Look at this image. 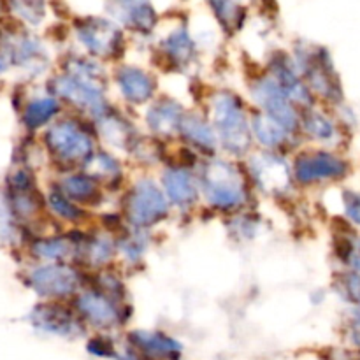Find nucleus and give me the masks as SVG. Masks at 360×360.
<instances>
[{
    "mask_svg": "<svg viewBox=\"0 0 360 360\" xmlns=\"http://www.w3.org/2000/svg\"><path fill=\"white\" fill-rule=\"evenodd\" d=\"M299 65L302 67L304 77H308L309 86L326 98H340V84L334 76L333 65L326 53H304L299 56Z\"/></svg>",
    "mask_w": 360,
    "mask_h": 360,
    "instance_id": "obj_11",
    "label": "nucleus"
},
{
    "mask_svg": "<svg viewBox=\"0 0 360 360\" xmlns=\"http://www.w3.org/2000/svg\"><path fill=\"white\" fill-rule=\"evenodd\" d=\"M181 116V105L178 102L172 98H162L148 109L146 122L153 132L171 134L172 130H178Z\"/></svg>",
    "mask_w": 360,
    "mask_h": 360,
    "instance_id": "obj_20",
    "label": "nucleus"
},
{
    "mask_svg": "<svg viewBox=\"0 0 360 360\" xmlns=\"http://www.w3.org/2000/svg\"><path fill=\"white\" fill-rule=\"evenodd\" d=\"M345 211H347L348 218L355 224L360 225V193L357 192H345L343 195Z\"/></svg>",
    "mask_w": 360,
    "mask_h": 360,
    "instance_id": "obj_35",
    "label": "nucleus"
},
{
    "mask_svg": "<svg viewBox=\"0 0 360 360\" xmlns=\"http://www.w3.org/2000/svg\"><path fill=\"white\" fill-rule=\"evenodd\" d=\"M250 172L260 190L271 195H280L290 186V169L287 162L274 153L253 155L250 160Z\"/></svg>",
    "mask_w": 360,
    "mask_h": 360,
    "instance_id": "obj_9",
    "label": "nucleus"
},
{
    "mask_svg": "<svg viewBox=\"0 0 360 360\" xmlns=\"http://www.w3.org/2000/svg\"><path fill=\"white\" fill-rule=\"evenodd\" d=\"M88 260H90L91 266H102V264L108 262L112 255V245L109 239L105 238H97L86 246Z\"/></svg>",
    "mask_w": 360,
    "mask_h": 360,
    "instance_id": "obj_31",
    "label": "nucleus"
},
{
    "mask_svg": "<svg viewBox=\"0 0 360 360\" xmlns=\"http://www.w3.org/2000/svg\"><path fill=\"white\" fill-rule=\"evenodd\" d=\"M343 295L354 304L360 306V274H347L341 280Z\"/></svg>",
    "mask_w": 360,
    "mask_h": 360,
    "instance_id": "obj_34",
    "label": "nucleus"
},
{
    "mask_svg": "<svg viewBox=\"0 0 360 360\" xmlns=\"http://www.w3.org/2000/svg\"><path fill=\"white\" fill-rule=\"evenodd\" d=\"M167 199L164 192L150 179H143L134 186L127 200V214L136 227L155 225L167 217Z\"/></svg>",
    "mask_w": 360,
    "mask_h": 360,
    "instance_id": "obj_5",
    "label": "nucleus"
},
{
    "mask_svg": "<svg viewBox=\"0 0 360 360\" xmlns=\"http://www.w3.org/2000/svg\"><path fill=\"white\" fill-rule=\"evenodd\" d=\"M30 285L42 297H67L74 294L79 285L76 271L62 264H49V266L35 267L30 273Z\"/></svg>",
    "mask_w": 360,
    "mask_h": 360,
    "instance_id": "obj_7",
    "label": "nucleus"
},
{
    "mask_svg": "<svg viewBox=\"0 0 360 360\" xmlns=\"http://www.w3.org/2000/svg\"><path fill=\"white\" fill-rule=\"evenodd\" d=\"M179 134L192 146L204 151H213L217 148V132L204 118L197 115H183L178 125Z\"/></svg>",
    "mask_w": 360,
    "mask_h": 360,
    "instance_id": "obj_19",
    "label": "nucleus"
},
{
    "mask_svg": "<svg viewBox=\"0 0 360 360\" xmlns=\"http://www.w3.org/2000/svg\"><path fill=\"white\" fill-rule=\"evenodd\" d=\"M304 130L316 141H333L336 137V127L327 116L320 112H309L304 118Z\"/></svg>",
    "mask_w": 360,
    "mask_h": 360,
    "instance_id": "obj_27",
    "label": "nucleus"
},
{
    "mask_svg": "<svg viewBox=\"0 0 360 360\" xmlns=\"http://www.w3.org/2000/svg\"><path fill=\"white\" fill-rule=\"evenodd\" d=\"M252 94L257 104L264 109V115L280 123L287 132H294L297 129V112L273 77H264V79L257 81L252 88Z\"/></svg>",
    "mask_w": 360,
    "mask_h": 360,
    "instance_id": "obj_6",
    "label": "nucleus"
},
{
    "mask_svg": "<svg viewBox=\"0 0 360 360\" xmlns=\"http://www.w3.org/2000/svg\"><path fill=\"white\" fill-rule=\"evenodd\" d=\"M88 165H91V172L94 176L91 178H104V179H115L116 176H120V167L118 162L111 157L109 153H97L91 155L88 158Z\"/></svg>",
    "mask_w": 360,
    "mask_h": 360,
    "instance_id": "obj_29",
    "label": "nucleus"
},
{
    "mask_svg": "<svg viewBox=\"0 0 360 360\" xmlns=\"http://www.w3.org/2000/svg\"><path fill=\"white\" fill-rule=\"evenodd\" d=\"M347 172V164L327 151H308L295 158L294 174L299 183H315L322 179L340 178Z\"/></svg>",
    "mask_w": 360,
    "mask_h": 360,
    "instance_id": "obj_10",
    "label": "nucleus"
},
{
    "mask_svg": "<svg viewBox=\"0 0 360 360\" xmlns=\"http://www.w3.org/2000/svg\"><path fill=\"white\" fill-rule=\"evenodd\" d=\"M144 250H146V239L139 232L129 236V238H125V241H122V253L129 260H139L143 257Z\"/></svg>",
    "mask_w": 360,
    "mask_h": 360,
    "instance_id": "obj_32",
    "label": "nucleus"
},
{
    "mask_svg": "<svg viewBox=\"0 0 360 360\" xmlns=\"http://www.w3.org/2000/svg\"><path fill=\"white\" fill-rule=\"evenodd\" d=\"M202 192L207 202L217 210H232L246 200V188L241 176L227 162L214 160L206 165Z\"/></svg>",
    "mask_w": 360,
    "mask_h": 360,
    "instance_id": "obj_2",
    "label": "nucleus"
},
{
    "mask_svg": "<svg viewBox=\"0 0 360 360\" xmlns=\"http://www.w3.org/2000/svg\"><path fill=\"white\" fill-rule=\"evenodd\" d=\"M56 94L74 104L76 108L90 112L94 116L105 115V98L102 91L101 79H91V77L72 76V74H63L58 76L53 83Z\"/></svg>",
    "mask_w": 360,
    "mask_h": 360,
    "instance_id": "obj_4",
    "label": "nucleus"
},
{
    "mask_svg": "<svg viewBox=\"0 0 360 360\" xmlns=\"http://www.w3.org/2000/svg\"><path fill=\"white\" fill-rule=\"evenodd\" d=\"M58 112V102L55 97H37L27 104L23 111V123L27 129L44 127Z\"/></svg>",
    "mask_w": 360,
    "mask_h": 360,
    "instance_id": "obj_22",
    "label": "nucleus"
},
{
    "mask_svg": "<svg viewBox=\"0 0 360 360\" xmlns=\"http://www.w3.org/2000/svg\"><path fill=\"white\" fill-rule=\"evenodd\" d=\"M14 4L25 20L37 23L42 18V0H14Z\"/></svg>",
    "mask_w": 360,
    "mask_h": 360,
    "instance_id": "obj_33",
    "label": "nucleus"
},
{
    "mask_svg": "<svg viewBox=\"0 0 360 360\" xmlns=\"http://www.w3.org/2000/svg\"><path fill=\"white\" fill-rule=\"evenodd\" d=\"M88 352L94 355H97V357H115V347H112V343L109 340H105V338H94V340H90V343H88Z\"/></svg>",
    "mask_w": 360,
    "mask_h": 360,
    "instance_id": "obj_36",
    "label": "nucleus"
},
{
    "mask_svg": "<svg viewBox=\"0 0 360 360\" xmlns=\"http://www.w3.org/2000/svg\"><path fill=\"white\" fill-rule=\"evenodd\" d=\"M116 84L123 98L132 104H144L153 97V77L139 67H120L116 72Z\"/></svg>",
    "mask_w": 360,
    "mask_h": 360,
    "instance_id": "obj_16",
    "label": "nucleus"
},
{
    "mask_svg": "<svg viewBox=\"0 0 360 360\" xmlns=\"http://www.w3.org/2000/svg\"><path fill=\"white\" fill-rule=\"evenodd\" d=\"M352 334H354V341L360 347V319L354 322V329H352Z\"/></svg>",
    "mask_w": 360,
    "mask_h": 360,
    "instance_id": "obj_37",
    "label": "nucleus"
},
{
    "mask_svg": "<svg viewBox=\"0 0 360 360\" xmlns=\"http://www.w3.org/2000/svg\"><path fill=\"white\" fill-rule=\"evenodd\" d=\"M109 9L115 18L134 30L150 32L157 21L150 0H111Z\"/></svg>",
    "mask_w": 360,
    "mask_h": 360,
    "instance_id": "obj_17",
    "label": "nucleus"
},
{
    "mask_svg": "<svg viewBox=\"0 0 360 360\" xmlns=\"http://www.w3.org/2000/svg\"><path fill=\"white\" fill-rule=\"evenodd\" d=\"M250 130H253L255 137L259 139V143L266 148H278L287 141L288 132L280 125L278 122H274L273 118H269L267 115H257L252 118V125Z\"/></svg>",
    "mask_w": 360,
    "mask_h": 360,
    "instance_id": "obj_21",
    "label": "nucleus"
},
{
    "mask_svg": "<svg viewBox=\"0 0 360 360\" xmlns=\"http://www.w3.org/2000/svg\"><path fill=\"white\" fill-rule=\"evenodd\" d=\"M77 311L86 322L98 329H111L118 326L122 313L116 308L115 299L108 297L102 292H84L77 297Z\"/></svg>",
    "mask_w": 360,
    "mask_h": 360,
    "instance_id": "obj_12",
    "label": "nucleus"
},
{
    "mask_svg": "<svg viewBox=\"0 0 360 360\" xmlns=\"http://www.w3.org/2000/svg\"><path fill=\"white\" fill-rule=\"evenodd\" d=\"M164 190L169 200L176 206L186 207L195 202L197 186L192 174L181 167L167 169L164 172Z\"/></svg>",
    "mask_w": 360,
    "mask_h": 360,
    "instance_id": "obj_18",
    "label": "nucleus"
},
{
    "mask_svg": "<svg viewBox=\"0 0 360 360\" xmlns=\"http://www.w3.org/2000/svg\"><path fill=\"white\" fill-rule=\"evenodd\" d=\"M271 72H273V79L276 81V84L287 95L292 104L295 102V104L308 105L311 102L308 86L301 79L297 69H295V65L292 63V60L288 56H276L273 60V63H271Z\"/></svg>",
    "mask_w": 360,
    "mask_h": 360,
    "instance_id": "obj_14",
    "label": "nucleus"
},
{
    "mask_svg": "<svg viewBox=\"0 0 360 360\" xmlns=\"http://www.w3.org/2000/svg\"><path fill=\"white\" fill-rule=\"evenodd\" d=\"M214 132L224 150L232 155L248 153L252 144V130L243 105L234 95L218 94L211 101Z\"/></svg>",
    "mask_w": 360,
    "mask_h": 360,
    "instance_id": "obj_1",
    "label": "nucleus"
},
{
    "mask_svg": "<svg viewBox=\"0 0 360 360\" xmlns=\"http://www.w3.org/2000/svg\"><path fill=\"white\" fill-rule=\"evenodd\" d=\"M32 323L37 327L39 330L48 334H55V336L69 338L77 336L81 333V323L69 309L58 304H44L37 306L32 311Z\"/></svg>",
    "mask_w": 360,
    "mask_h": 360,
    "instance_id": "obj_13",
    "label": "nucleus"
},
{
    "mask_svg": "<svg viewBox=\"0 0 360 360\" xmlns=\"http://www.w3.org/2000/svg\"><path fill=\"white\" fill-rule=\"evenodd\" d=\"M49 206H51V211L55 214H58L60 218L69 221H76L83 217L81 210H77L72 204V200L67 199L62 192H51L48 197Z\"/></svg>",
    "mask_w": 360,
    "mask_h": 360,
    "instance_id": "obj_30",
    "label": "nucleus"
},
{
    "mask_svg": "<svg viewBox=\"0 0 360 360\" xmlns=\"http://www.w3.org/2000/svg\"><path fill=\"white\" fill-rule=\"evenodd\" d=\"M34 253L44 260H62L69 255V243L60 238L39 239L34 245Z\"/></svg>",
    "mask_w": 360,
    "mask_h": 360,
    "instance_id": "obj_28",
    "label": "nucleus"
},
{
    "mask_svg": "<svg viewBox=\"0 0 360 360\" xmlns=\"http://www.w3.org/2000/svg\"><path fill=\"white\" fill-rule=\"evenodd\" d=\"M46 144L49 151L63 164L88 162V158L94 155V143L90 137L77 123L67 120L49 127L46 134Z\"/></svg>",
    "mask_w": 360,
    "mask_h": 360,
    "instance_id": "obj_3",
    "label": "nucleus"
},
{
    "mask_svg": "<svg viewBox=\"0 0 360 360\" xmlns=\"http://www.w3.org/2000/svg\"><path fill=\"white\" fill-rule=\"evenodd\" d=\"M101 134L108 143H111L115 148H125L129 150L134 144L132 129L129 123H125L120 118H105L101 122Z\"/></svg>",
    "mask_w": 360,
    "mask_h": 360,
    "instance_id": "obj_26",
    "label": "nucleus"
},
{
    "mask_svg": "<svg viewBox=\"0 0 360 360\" xmlns=\"http://www.w3.org/2000/svg\"><path fill=\"white\" fill-rule=\"evenodd\" d=\"M62 193L70 200L91 202L97 197V183L86 174L67 176L62 181Z\"/></svg>",
    "mask_w": 360,
    "mask_h": 360,
    "instance_id": "obj_23",
    "label": "nucleus"
},
{
    "mask_svg": "<svg viewBox=\"0 0 360 360\" xmlns=\"http://www.w3.org/2000/svg\"><path fill=\"white\" fill-rule=\"evenodd\" d=\"M210 4L220 25L229 34L241 27L243 20H245V9L238 2H234V0H210Z\"/></svg>",
    "mask_w": 360,
    "mask_h": 360,
    "instance_id": "obj_25",
    "label": "nucleus"
},
{
    "mask_svg": "<svg viewBox=\"0 0 360 360\" xmlns=\"http://www.w3.org/2000/svg\"><path fill=\"white\" fill-rule=\"evenodd\" d=\"M164 51L178 65H186L193 58V42L185 28H178L165 39Z\"/></svg>",
    "mask_w": 360,
    "mask_h": 360,
    "instance_id": "obj_24",
    "label": "nucleus"
},
{
    "mask_svg": "<svg viewBox=\"0 0 360 360\" xmlns=\"http://www.w3.org/2000/svg\"><path fill=\"white\" fill-rule=\"evenodd\" d=\"M77 37L95 56H116L123 44L118 28L101 18H88L77 23Z\"/></svg>",
    "mask_w": 360,
    "mask_h": 360,
    "instance_id": "obj_8",
    "label": "nucleus"
},
{
    "mask_svg": "<svg viewBox=\"0 0 360 360\" xmlns=\"http://www.w3.org/2000/svg\"><path fill=\"white\" fill-rule=\"evenodd\" d=\"M129 340L134 350L141 352L151 360H178L181 355V345L167 334L134 330Z\"/></svg>",
    "mask_w": 360,
    "mask_h": 360,
    "instance_id": "obj_15",
    "label": "nucleus"
}]
</instances>
